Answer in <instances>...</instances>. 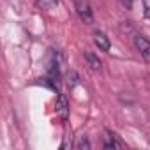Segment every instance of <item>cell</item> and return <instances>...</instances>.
<instances>
[{
    "mask_svg": "<svg viewBox=\"0 0 150 150\" xmlns=\"http://www.w3.org/2000/svg\"><path fill=\"white\" fill-rule=\"evenodd\" d=\"M76 13L80 16V20L87 25H90L94 21V13L88 6V2H85V0H76Z\"/></svg>",
    "mask_w": 150,
    "mask_h": 150,
    "instance_id": "1",
    "label": "cell"
},
{
    "mask_svg": "<svg viewBox=\"0 0 150 150\" xmlns=\"http://www.w3.org/2000/svg\"><path fill=\"white\" fill-rule=\"evenodd\" d=\"M134 46H136V50L139 51V55H141L146 62H150V41H148L145 35L138 34V35H134Z\"/></svg>",
    "mask_w": 150,
    "mask_h": 150,
    "instance_id": "2",
    "label": "cell"
},
{
    "mask_svg": "<svg viewBox=\"0 0 150 150\" xmlns=\"http://www.w3.org/2000/svg\"><path fill=\"white\" fill-rule=\"evenodd\" d=\"M94 42H96V46H97L101 51H110V48H111L110 37H108L104 32H99V30L94 32Z\"/></svg>",
    "mask_w": 150,
    "mask_h": 150,
    "instance_id": "3",
    "label": "cell"
},
{
    "mask_svg": "<svg viewBox=\"0 0 150 150\" xmlns=\"http://www.w3.org/2000/svg\"><path fill=\"white\" fill-rule=\"evenodd\" d=\"M85 60H87V64H88V67H90L92 71H101L103 62L99 60V57H97L94 51H85Z\"/></svg>",
    "mask_w": 150,
    "mask_h": 150,
    "instance_id": "4",
    "label": "cell"
},
{
    "mask_svg": "<svg viewBox=\"0 0 150 150\" xmlns=\"http://www.w3.org/2000/svg\"><path fill=\"white\" fill-rule=\"evenodd\" d=\"M104 148H124V143L118 141V138H117L113 132L106 131V136H104Z\"/></svg>",
    "mask_w": 150,
    "mask_h": 150,
    "instance_id": "5",
    "label": "cell"
},
{
    "mask_svg": "<svg viewBox=\"0 0 150 150\" xmlns=\"http://www.w3.org/2000/svg\"><path fill=\"white\" fill-rule=\"evenodd\" d=\"M57 113L65 120L67 118V115H69V106H67V99H65V96H58V101H57Z\"/></svg>",
    "mask_w": 150,
    "mask_h": 150,
    "instance_id": "6",
    "label": "cell"
},
{
    "mask_svg": "<svg viewBox=\"0 0 150 150\" xmlns=\"http://www.w3.org/2000/svg\"><path fill=\"white\" fill-rule=\"evenodd\" d=\"M78 83H80V80H78V74L74 72V71H71V72L67 74V85H69L71 88H74V87H76Z\"/></svg>",
    "mask_w": 150,
    "mask_h": 150,
    "instance_id": "7",
    "label": "cell"
},
{
    "mask_svg": "<svg viewBox=\"0 0 150 150\" xmlns=\"http://www.w3.org/2000/svg\"><path fill=\"white\" fill-rule=\"evenodd\" d=\"M92 145H90V141H88V138L87 136H80V139H78V143H76V148H85V150H88Z\"/></svg>",
    "mask_w": 150,
    "mask_h": 150,
    "instance_id": "8",
    "label": "cell"
},
{
    "mask_svg": "<svg viewBox=\"0 0 150 150\" xmlns=\"http://www.w3.org/2000/svg\"><path fill=\"white\" fill-rule=\"evenodd\" d=\"M57 4H58V0H37V6L42 9H51Z\"/></svg>",
    "mask_w": 150,
    "mask_h": 150,
    "instance_id": "9",
    "label": "cell"
},
{
    "mask_svg": "<svg viewBox=\"0 0 150 150\" xmlns=\"http://www.w3.org/2000/svg\"><path fill=\"white\" fill-rule=\"evenodd\" d=\"M143 7H145V16L150 18V0H143Z\"/></svg>",
    "mask_w": 150,
    "mask_h": 150,
    "instance_id": "10",
    "label": "cell"
},
{
    "mask_svg": "<svg viewBox=\"0 0 150 150\" xmlns=\"http://www.w3.org/2000/svg\"><path fill=\"white\" fill-rule=\"evenodd\" d=\"M120 2L124 4V7H127V9H131L132 7V0H120Z\"/></svg>",
    "mask_w": 150,
    "mask_h": 150,
    "instance_id": "11",
    "label": "cell"
}]
</instances>
